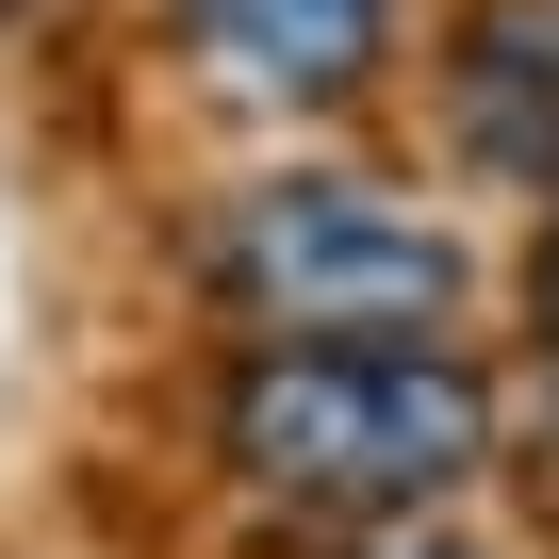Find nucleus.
Here are the masks:
<instances>
[{
    "mask_svg": "<svg viewBox=\"0 0 559 559\" xmlns=\"http://www.w3.org/2000/svg\"><path fill=\"white\" fill-rule=\"evenodd\" d=\"M0 17H34V0H0Z\"/></svg>",
    "mask_w": 559,
    "mask_h": 559,
    "instance_id": "7",
    "label": "nucleus"
},
{
    "mask_svg": "<svg viewBox=\"0 0 559 559\" xmlns=\"http://www.w3.org/2000/svg\"><path fill=\"white\" fill-rule=\"evenodd\" d=\"M493 444L461 330H247L214 379V477L280 526H428L493 477Z\"/></svg>",
    "mask_w": 559,
    "mask_h": 559,
    "instance_id": "1",
    "label": "nucleus"
},
{
    "mask_svg": "<svg viewBox=\"0 0 559 559\" xmlns=\"http://www.w3.org/2000/svg\"><path fill=\"white\" fill-rule=\"evenodd\" d=\"M526 346L559 362V198H543V230H526Z\"/></svg>",
    "mask_w": 559,
    "mask_h": 559,
    "instance_id": "5",
    "label": "nucleus"
},
{
    "mask_svg": "<svg viewBox=\"0 0 559 559\" xmlns=\"http://www.w3.org/2000/svg\"><path fill=\"white\" fill-rule=\"evenodd\" d=\"M198 297L230 330H461L477 247L362 165H263L198 230Z\"/></svg>",
    "mask_w": 559,
    "mask_h": 559,
    "instance_id": "2",
    "label": "nucleus"
},
{
    "mask_svg": "<svg viewBox=\"0 0 559 559\" xmlns=\"http://www.w3.org/2000/svg\"><path fill=\"white\" fill-rule=\"evenodd\" d=\"M165 34L230 116H346L395 67V0H165Z\"/></svg>",
    "mask_w": 559,
    "mask_h": 559,
    "instance_id": "3",
    "label": "nucleus"
},
{
    "mask_svg": "<svg viewBox=\"0 0 559 559\" xmlns=\"http://www.w3.org/2000/svg\"><path fill=\"white\" fill-rule=\"evenodd\" d=\"M444 148L510 198H559V0H461V34L428 67Z\"/></svg>",
    "mask_w": 559,
    "mask_h": 559,
    "instance_id": "4",
    "label": "nucleus"
},
{
    "mask_svg": "<svg viewBox=\"0 0 559 559\" xmlns=\"http://www.w3.org/2000/svg\"><path fill=\"white\" fill-rule=\"evenodd\" d=\"M362 559H477V543H412V526H362Z\"/></svg>",
    "mask_w": 559,
    "mask_h": 559,
    "instance_id": "6",
    "label": "nucleus"
}]
</instances>
